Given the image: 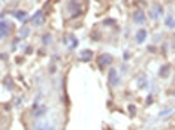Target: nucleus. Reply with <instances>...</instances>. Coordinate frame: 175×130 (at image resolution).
I'll return each mask as SVG.
<instances>
[{
	"mask_svg": "<svg viewBox=\"0 0 175 130\" xmlns=\"http://www.w3.org/2000/svg\"><path fill=\"white\" fill-rule=\"evenodd\" d=\"M8 35V26L6 24H3V23H0V37H3V36Z\"/></svg>",
	"mask_w": 175,
	"mask_h": 130,
	"instance_id": "nucleus-1",
	"label": "nucleus"
}]
</instances>
